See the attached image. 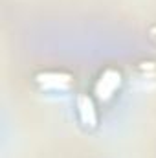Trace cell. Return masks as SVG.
<instances>
[{
	"label": "cell",
	"mask_w": 156,
	"mask_h": 158,
	"mask_svg": "<svg viewBox=\"0 0 156 158\" xmlns=\"http://www.w3.org/2000/svg\"><path fill=\"white\" fill-rule=\"evenodd\" d=\"M33 83L44 94H68L74 88V76L66 70H39Z\"/></svg>",
	"instance_id": "cell-2"
},
{
	"label": "cell",
	"mask_w": 156,
	"mask_h": 158,
	"mask_svg": "<svg viewBox=\"0 0 156 158\" xmlns=\"http://www.w3.org/2000/svg\"><path fill=\"white\" fill-rule=\"evenodd\" d=\"M76 118L86 132H92L99 127V109L92 94L81 92L76 96Z\"/></svg>",
	"instance_id": "cell-3"
},
{
	"label": "cell",
	"mask_w": 156,
	"mask_h": 158,
	"mask_svg": "<svg viewBox=\"0 0 156 158\" xmlns=\"http://www.w3.org/2000/svg\"><path fill=\"white\" fill-rule=\"evenodd\" d=\"M123 72L116 66H105L92 85V96L97 103H109L116 98V94L123 86Z\"/></svg>",
	"instance_id": "cell-1"
}]
</instances>
